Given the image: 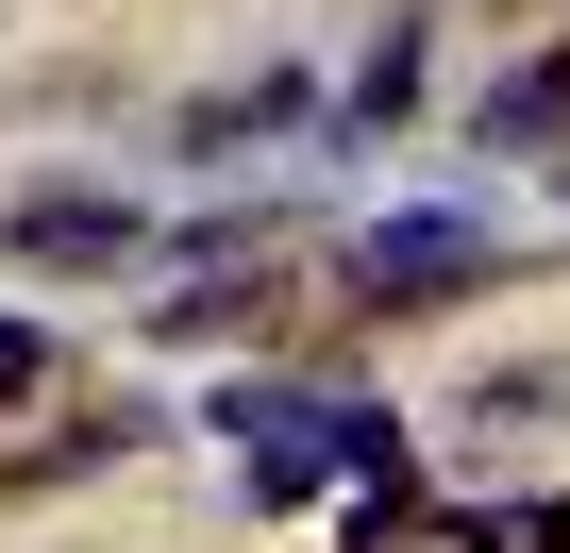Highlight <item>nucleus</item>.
<instances>
[{"instance_id":"nucleus-5","label":"nucleus","mask_w":570,"mask_h":553,"mask_svg":"<svg viewBox=\"0 0 570 553\" xmlns=\"http://www.w3.org/2000/svg\"><path fill=\"white\" fill-rule=\"evenodd\" d=\"M403 101H420V18H386V51L353 68V135H386Z\"/></svg>"},{"instance_id":"nucleus-4","label":"nucleus","mask_w":570,"mask_h":553,"mask_svg":"<svg viewBox=\"0 0 570 553\" xmlns=\"http://www.w3.org/2000/svg\"><path fill=\"white\" fill-rule=\"evenodd\" d=\"M537 135H570V68H503L487 85V151H537Z\"/></svg>"},{"instance_id":"nucleus-7","label":"nucleus","mask_w":570,"mask_h":553,"mask_svg":"<svg viewBox=\"0 0 570 553\" xmlns=\"http://www.w3.org/2000/svg\"><path fill=\"white\" fill-rule=\"evenodd\" d=\"M35 386H51V336H35V319H0V403H35Z\"/></svg>"},{"instance_id":"nucleus-8","label":"nucleus","mask_w":570,"mask_h":553,"mask_svg":"<svg viewBox=\"0 0 570 553\" xmlns=\"http://www.w3.org/2000/svg\"><path fill=\"white\" fill-rule=\"evenodd\" d=\"M487 553H570V503H553V520H537V503H520V520H487Z\"/></svg>"},{"instance_id":"nucleus-1","label":"nucleus","mask_w":570,"mask_h":553,"mask_svg":"<svg viewBox=\"0 0 570 553\" xmlns=\"http://www.w3.org/2000/svg\"><path fill=\"white\" fill-rule=\"evenodd\" d=\"M453 268H487V218H453V201L370 218V235H353V303H386V319H403V303H436V286H453Z\"/></svg>"},{"instance_id":"nucleus-6","label":"nucleus","mask_w":570,"mask_h":553,"mask_svg":"<svg viewBox=\"0 0 570 553\" xmlns=\"http://www.w3.org/2000/svg\"><path fill=\"white\" fill-rule=\"evenodd\" d=\"M470 419H503V436H520V419H570V353H553V369H487Z\"/></svg>"},{"instance_id":"nucleus-2","label":"nucleus","mask_w":570,"mask_h":553,"mask_svg":"<svg viewBox=\"0 0 570 553\" xmlns=\"http://www.w3.org/2000/svg\"><path fill=\"white\" fill-rule=\"evenodd\" d=\"M303 118H320V85H303V68H252V85L185 101V151H202V168H235V151H268V135H303Z\"/></svg>"},{"instance_id":"nucleus-3","label":"nucleus","mask_w":570,"mask_h":553,"mask_svg":"<svg viewBox=\"0 0 570 553\" xmlns=\"http://www.w3.org/2000/svg\"><path fill=\"white\" fill-rule=\"evenodd\" d=\"M18 251L35 268H118V251H151V218L135 201H18Z\"/></svg>"}]
</instances>
